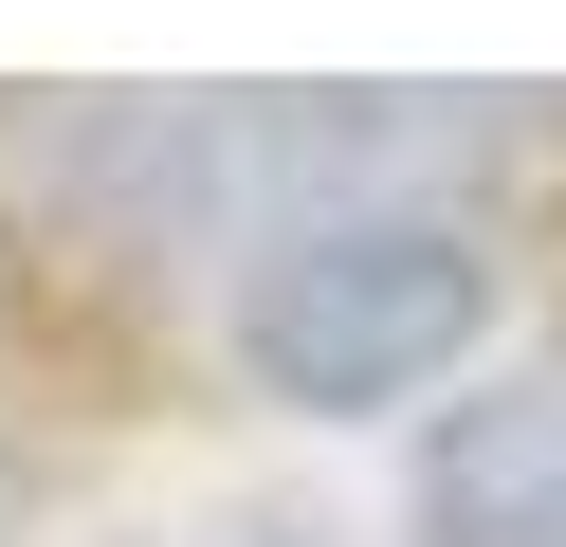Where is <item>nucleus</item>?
<instances>
[{"label":"nucleus","instance_id":"1","mask_svg":"<svg viewBox=\"0 0 566 547\" xmlns=\"http://www.w3.org/2000/svg\"><path fill=\"white\" fill-rule=\"evenodd\" d=\"M475 311H493V255L457 238V219H311V238H274L256 292H238V365H256L274 401H311V420H347V401L439 383V365L475 347Z\"/></svg>","mask_w":566,"mask_h":547},{"label":"nucleus","instance_id":"2","mask_svg":"<svg viewBox=\"0 0 566 547\" xmlns=\"http://www.w3.org/2000/svg\"><path fill=\"white\" fill-rule=\"evenodd\" d=\"M420 529L439 547H566V383H493L420 438Z\"/></svg>","mask_w":566,"mask_h":547}]
</instances>
